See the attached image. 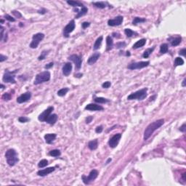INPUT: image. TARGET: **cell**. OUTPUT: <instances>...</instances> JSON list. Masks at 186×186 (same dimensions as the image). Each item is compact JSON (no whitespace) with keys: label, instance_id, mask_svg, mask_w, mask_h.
Returning a JSON list of instances; mask_svg holds the SVG:
<instances>
[{"label":"cell","instance_id":"1","mask_svg":"<svg viewBox=\"0 0 186 186\" xmlns=\"http://www.w3.org/2000/svg\"><path fill=\"white\" fill-rule=\"evenodd\" d=\"M164 123V119H159L150 123L144 131V136H143V139L144 140H147L151 135L156 130H158L160 128Z\"/></svg>","mask_w":186,"mask_h":186},{"label":"cell","instance_id":"2","mask_svg":"<svg viewBox=\"0 0 186 186\" xmlns=\"http://www.w3.org/2000/svg\"><path fill=\"white\" fill-rule=\"evenodd\" d=\"M5 158L7 160V163L9 166L13 167L19 161L18 153L15 149L10 148L7 150L5 153Z\"/></svg>","mask_w":186,"mask_h":186},{"label":"cell","instance_id":"3","mask_svg":"<svg viewBox=\"0 0 186 186\" xmlns=\"http://www.w3.org/2000/svg\"><path fill=\"white\" fill-rule=\"evenodd\" d=\"M147 91L148 88L145 87L143 89H141L140 90H137L135 93L130 94L127 97L128 100H143L147 97Z\"/></svg>","mask_w":186,"mask_h":186},{"label":"cell","instance_id":"4","mask_svg":"<svg viewBox=\"0 0 186 186\" xmlns=\"http://www.w3.org/2000/svg\"><path fill=\"white\" fill-rule=\"evenodd\" d=\"M50 76H51V74H50V73L48 71H42V72L38 74L36 76L35 80L34 81V84L38 85V84H40L41 83L48 81H50Z\"/></svg>","mask_w":186,"mask_h":186},{"label":"cell","instance_id":"5","mask_svg":"<svg viewBox=\"0 0 186 186\" xmlns=\"http://www.w3.org/2000/svg\"><path fill=\"white\" fill-rule=\"evenodd\" d=\"M18 71V70H15L14 71H10L8 70H6L4 71V74L3 76L2 81L5 83H11V84H15L16 81L15 79V74H16Z\"/></svg>","mask_w":186,"mask_h":186},{"label":"cell","instance_id":"6","mask_svg":"<svg viewBox=\"0 0 186 186\" xmlns=\"http://www.w3.org/2000/svg\"><path fill=\"white\" fill-rule=\"evenodd\" d=\"M44 38V34L42 33H37L32 37V41L29 45L31 49H36L39 46V43Z\"/></svg>","mask_w":186,"mask_h":186},{"label":"cell","instance_id":"7","mask_svg":"<svg viewBox=\"0 0 186 186\" xmlns=\"http://www.w3.org/2000/svg\"><path fill=\"white\" fill-rule=\"evenodd\" d=\"M98 176V171L96 170V169H93L88 176H86V175H82L81 176V179H82V181L83 183L85 184V185H88L90 183V182L92 181H94Z\"/></svg>","mask_w":186,"mask_h":186},{"label":"cell","instance_id":"8","mask_svg":"<svg viewBox=\"0 0 186 186\" xmlns=\"http://www.w3.org/2000/svg\"><path fill=\"white\" fill-rule=\"evenodd\" d=\"M150 65L149 61H140L137 63H132L128 65L127 68L130 70H135V69H141L145 67L148 66Z\"/></svg>","mask_w":186,"mask_h":186},{"label":"cell","instance_id":"9","mask_svg":"<svg viewBox=\"0 0 186 186\" xmlns=\"http://www.w3.org/2000/svg\"><path fill=\"white\" fill-rule=\"evenodd\" d=\"M69 60L72 61L74 63L75 67L76 70H79L81 67V63H82V57L81 55H72L68 57V58Z\"/></svg>","mask_w":186,"mask_h":186},{"label":"cell","instance_id":"10","mask_svg":"<svg viewBox=\"0 0 186 186\" xmlns=\"http://www.w3.org/2000/svg\"><path fill=\"white\" fill-rule=\"evenodd\" d=\"M75 22L74 20H71L68 25H66L65 28H63V36L66 37V38H68L69 37V34L74 31V30L75 29Z\"/></svg>","mask_w":186,"mask_h":186},{"label":"cell","instance_id":"11","mask_svg":"<svg viewBox=\"0 0 186 186\" xmlns=\"http://www.w3.org/2000/svg\"><path fill=\"white\" fill-rule=\"evenodd\" d=\"M121 138V134L118 133L115 135H113L111 138H110L109 141H108V145L109 146L112 148H114L118 146L120 140Z\"/></svg>","mask_w":186,"mask_h":186},{"label":"cell","instance_id":"12","mask_svg":"<svg viewBox=\"0 0 186 186\" xmlns=\"http://www.w3.org/2000/svg\"><path fill=\"white\" fill-rule=\"evenodd\" d=\"M54 110L53 106H50L48 108H47L45 111H44L38 117V119L40 121H46L47 119L50 116V115L51 114L52 111Z\"/></svg>","mask_w":186,"mask_h":186},{"label":"cell","instance_id":"13","mask_svg":"<svg viewBox=\"0 0 186 186\" xmlns=\"http://www.w3.org/2000/svg\"><path fill=\"white\" fill-rule=\"evenodd\" d=\"M123 20H124L123 16L119 15L117 17H116L114 19H110V20H108V25L109 26H119V25H121L122 23Z\"/></svg>","mask_w":186,"mask_h":186},{"label":"cell","instance_id":"14","mask_svg":"<svg viewBox=\"0 0 186 186\" xmlns=\"http://www.w3.org/2000/svg\"><path fill=\"white\" fill-rule=\"evenodd\" d=\"M31 93L30 92H27L24 94H22L17 98V103H26L31 99Z\"/></svg>","mask_w":186,"mask_h":186},{"label":"cell","instance_id":"15","mask_svg":"<svg viewBox=\"0 0 186 186\" xmlns=\"http://www.w3.org/2000/svg\"><path fill=\"white\" fill-rule=\"evenodd\" d=\"M55 170V167H47L46 169H41L39 171L37 172V174L39 176H41V177H44L50 173L53 172Z\"/></svg>","mask_w":186,"mask_h":186},{"label":"cell","instance_id":"16","mask_svg":"<svg viewBox=\"0 0 186 186\" xmlns=\"http://www.w3.org/2000/svg\"><path fill=\"white\" fill-rule=\"evenodd\" d=\"M85 110L87 111H103L104 108L103 107H102L100 105L97 104H94V103H90L88 104L87 106L85 107Z\"/></svg>","mask_w":186,"mask_h":186},{"label":"cell","instance_id":"17","mask_svg":"<svg viewBox=\"0 0 186 186\" xmlns=\"http://www.w3.org/2000/svg\"><path fill=\"white\" fill-rule=\"evenodd\" d=\"M72 64L71 63H66L63 67V74L65 76H68L72 71Z\"/></svg>","mask_w":186,"mask_h":186},{"label":"cell","instance_id":"18","mask_svg":"<svg viewBox=\"0 0 186 186\" xmlns=\"http://www.w3.org/2000/svg\"><path fill=\"white\" fill-rule=\"evenodd\" d=\"M100 57V53H94L93 55H91V56L89 57V59H88V60H87V63H88L89 65H93V64H94V63L97 61V60L99 59Z\"/></svg>","mask_w":186,"mask_h":186},{"label":"cell","instance_id":"19","mask_svg":"<svg viewBox=\"0 0 186 186\" xmlns=\"http://www.w3.org/2000/svg\"><path fill=\"white\" fill-rule=\"evenodd\" d=\"M56 137H57L56 134H47L44 135V140L47 144H52L54 140L56 139Z\"/></svg>","mask_w":186,"mask_h":186},{"label":"cell","instance_id":"20","mask_svg":"<svg viewBox=\"0 0 186 186\" xmlns=\"http://www.w3.org/2000/svg\"><path fill=\"white\" fill-rule=\"evenodd\" d=\"M57 118H58V116H57V114H55V113L50 114V116L46 120V122L48 123V124H50V125H54L56 123V121L57 120Z\"/></svg>","mask_w":186,"mask_h":186},{"label":"cell","instance_id":"21","mask_svg":"<svg viewBox=\"0 0 186 186\" xmlns=\"http://www.w3.org/2000/svg\"><path fill=\"white\" fill-rule=\"evenodd\" d=\"M146 39H141L140 40L137 41L135 44H134V45L132 46V48L136 50V49L143 47L146 44Z\"/></svg>","mask_w":186,"mask_h":186},{"label":"cell","instance_id":"22","mask_svg":"<svg viewBox=\"0 0 186 186\" xmlns=\"http://www.w3.org/2000/svg\"><path fill=\"white\" fill-rule=\"evenodd\" d=\"M113 47V41L111 37V36H108L106 37V51H110L112 50Z\"/></svg>","mask_w":186,"mask_h":186},{"label":"cell","instance_id":"23","mask_svg":"<svg viewBox=\"0 0 186 186\" xmlns=\"http://www.w3.org/2000/svg\"><path fill=\"white\" fill-rule=\"evenodd\" d=\"M103 36L99 37L96 39L94 44V46H93V50H98V49L100 47L101 44H102V41H103Z\"/></svg>","mask_w":186,"mask_h":186},{"label":"cell","instance_id":"24","mask_svg":"<svg viewBox=\"0 0 186 186\" xmlns=\"http://www.w3.org/2000/svg\"><path fill=\"white\" fill-rule=\"evenodd\" d=\"M97 147H98V140L97 139L90 141L88 143V148L92 150H96L97 148Z\"/></svg>","mask_w":186,"mask_h":186},{"label":"cell","instance_id":"25","mask_svg":"<svg viewBox=\"0 0 186 186\" xmlns=\"http://www.w3.org/2000/svg\"><path fill=\"white\" fill-rule=\"evenodd\" d=\"M181 41H182V37H177L176 38H173L170 41V43L172 47H176V46H178L181 43Z\"/></svg>","mask_w":186,"mask_h":186},{"label":"cell","instance_id":"26","mask_svg":"<svg viewBox=\"0 0 186 186\" xmlns=\"http://www.w3.org/2000/svg\"><path fill=\"white\" fill-rule=\"evenodd\" d=\"M87 12H88V9H87L86 7H83L81 8V10L78 12V14L75 16V18H76V19L79 18L81 16L85 15L87 13Z\"/></svg>","mask_w":186,"mask_h":186},{"label":"cell","instance_id":"27","mask_svg":"<svg viewBox=\"0 0 186 186\" xmlns=\"http://www.w3.org/2000/svg\"><path fill=\"white\" fill-rule=\"evenodd\" d=\"M67 4L72 7H81V8L84 7V4L79 1H67Z\"/></svg>","mask_w":186,"mask_h":186},{"label":"cell","instance_id":"28","mask_svg":"<svg viewBox=\"0 0 186 186\" xmlns=\"http://www.w3.org/2000/svg\"><path fill=\"white\" fill-rule=\"evenodd\" d=\"M155 48H156V47L154 46V47H153L152 48H148V49H147L146 50H145L143 54V57H144V58H148V57L150 56V55L153 52V50H155Z\"/></svg>","mask_w":186,"mask_h":186},{"label":"cell","instance_id":"29","mask_svg":"<svg viewBox=\"0 0 186 186\" xmlns=\"http://www.w3.org/2000/svg\"><path fill=\"white\" fill-rule=\"evenodd\" d=\"M93 4L97 7V8H100V9H104L106 7V3L105 2H103V1H97V2H93Z\"/></svg>","mask_w":186,"mask_h":186},{"label":"cell","instance_id":"30","mask_svg":"<svg viewBox=\"0 0 186 186\" xmlns=\"http://www.w3.org/2000/svg\"><path fill=\"white\" fill-rule=\"evenodd\" d=\"M146 19L145 18H139V17H136L134 18L132 21V24L134 26H136L137 24L138 23H144L146 22Z\"/></svg>","mask_w":186,"mask_h":186},{"label":"cell","instance_id":"31","mask_svg":"<svg viewBox=\"0 0 186 186\" xmlns=\"http://www.w3.org/2000/svg\"><path fill=\"white\" fill-rule=\"evenodd\" d=\"M94 102L97 103H109L110 100L104 98V97H94Z\"/></svg>","mask_w":186,"mask_h":186},{"label":"cell","instance_id":"32","mask_svg":"<svg viewBox=\"0 0 186 186\" xmlns=\"http://www.w3.org/2000/svg\"><path fill=\"white\" fill-rule=\"evenodd\" d=\"M124 34H126V36L129 38L133 37L134 35H137V34L134 31H133L132 30H131L130 28H126L124 29Z\"/></svg>","mask_w":186,"mask_h":186},{"label":"cell","instance_id":"33","mask_svg":"<svg viewBox=\"0 0 186 186\" xmlns=\"http://www.w3.org/2000/svg\"><path fill=\"white\" fill-rule=\"evenodd\" d=\"M169 50V46L167 44H162L160 46V53L161 54H165L168 52Z\"/></svg>","mask_w":186,"mask_h":186},{"label":"cell","instance_id":"34","mask_svg":"<svg viewBox=\"0 0 186 186\" xmlns=\"http://www.w3.org/2000/svg\"><path fill=\"white\" fill-rule=\"evenodd\" d=\"M174 66H183L184 64V60L183 58L180 57H177L175 58L174 60Z\"/></svg>","mask_w":186,"mask_h":186},{"label":"cell","instance_id":"35","mask_svg":"<svg viewBox=\"0 0 186 186\" xmlns=\"http://www.w3.org/2000/svg\"><path fill=\"white\" fill-rule=\"evenodd\" d=\"M68 91H69V89H68V88L64 87V88H62V89H60V90H58L57 94V95L60 96V97H63V96H65V95L66 94V93H68Z\"/></svg>","mask_w":186,"mask_h":186},{"label":"cell","instance_id":"36","mask_svg":"<svg viewBox=\"0 0 186 186\" xmlns=\"http://www.w3.org/2000/svg\"><path fill=\"white\" fill-rule=\"evenodd\" d=\"M61 154L60 151L57 149H55V150H52L49 152V155L51 156H53V157H57V156H60Z\"/></svg>","mask_w":186,"mask_h":186},{"label":"cell","instance_id":"37","mask_svg":"<svg viewBox=\"0 0 186 186\" xmlns=\"http://www.w3.org/2000/svg\"><path fill=\"white\" fill-rule=\"evenodd\" d=\"M48 161L47 159H42L40 161L38 164V167L39 168H43V167H45L48 165Z\"/></svg>","mask_w":186,"mask_h":186},{"label":"cell","instance_id":"38","mask_svg":"<svg viewBox=\"0 0 186 186\" xmlns=\"http://www.w3.org/2000/svg\"><path fill=\"white\" fill-rule=\"evenodd\" d=\"M50 50H44V51H42L41 54L39 56V57H38V60H44V59H45V57H46V56L48 55V53H49V52H50Z\"/></svg>","mask_w":186,"mask_h":186},{"label":"cell","instance_id":"39","mask_svg":"<svg viewBox=\"0 0 186 186\" xmlns=\"http://www.w3.org/2000/svg\"><path fill=\"white\" fill-rule=\"evenodd\" d=\"M11 97H12L11 94L8 93H4V94L1 96V99H2L3 100H6V101L10 100H11Z\"/></svg>","mask_w":186,"mask_h":186},{"label":"cell","instance_id":"40","mask_svg":"<svg viewBox=\"0 0 186 186\" xmlns=\"http://www.w3.org/2000/svg\"><path fill=\"white\" fill-rule=\"evenodd\" d=\"M116 48L118 49H120V48H123V47H126V43L124 41H121V42H118L116 44Z\"/></svg>","mask_w":186,"mask_h":186},{"label":"cell","instance_id":"41","mask_svg":"<svg viewBox=\"0 0 186 186\" xmlns=\"http://www.w3.org/2000/svg\"><path fill=\"white\" fill-rule=\"evenodd\" d=\"M29 120L30 119L26 117V116H20V117L18 118V121L20 123H26V122H28Z\"/></svg>","mask_w":186,"mask_h":186},{"label":"cell","instance_id":"42","mask_svg":"<svg viewBox=\"0 0 186 186\" xmlns=\"http://www.w3.org/2000/svg\"><path fill=\"white\" fill-rule=\"evenodd\" d=\"M5 19L6 20H7L8 21H10V22H15V19L13 17H12L11 15H5Z\"/></svg>","mask_w":186,"mask_h":186},{"label":"cell","instance_id":"43","mask_svg":"<svg viewBox=\"0 0 186 186\" xmlns=\"http://www.w3.org/2000/svg\"><path fill=\"white\" fill-rule=\"evenodd\" d=\"M111 81H106V82H104V83L102 84V87H103V88L108 89V88H109V87H111Z\"/></svg>","mask_w":186,"mask_h":186},{"label":"cell","instance_id":"44","mask_svg":"<svg viewBox=\"0 0 186 186\" xmlns=\"http://www.w3.org/2000/svg\"><path fill=\"white\" fill-rule=\"evenodd\" d=\"M12 13L14 15H15L16 18H22V15L20 13V12H18V11L13 10V11L12 12Z\"/></svg>","mask_w":186,"mask_h":186},{"label":"cell","instance_id":"45","mask_svg":"<svg viewBox=\"0 0 186 186\" xmlns=\"http://www.w3.org/2000/svg\"><path fill=\"white\" fill-rule=\"evenodd\" d=\"M103 126H99L95 128V132L96 133H101L103 132Z\"/></svg>","mask_w":186,"mask_h":186},{"label":"cell","instance_id":"46","mask_svg":"<svg viewBox=\"0 0 186 186\" xmlns=\"http://www.w3.org/2000/svg\"><path fill=\"white\" fill-rule=\"evenodd\" d=\"M90 26V22H84V23H82V24H81V27H82L83 29L87 28V27H89Z\"/></svg>","mask_w":186,"mask_h":186},{"label":"cell","instance_id":"47","mask_svg":"<svg viewBox=\"0 0 186 186\" xmlns=\"http://www.w3.org/2000/svg\"><path fill=\"white\" fill-rule=\"evenodd\" d=\"M180 132H186V123H184L180 127Z\"/></svg>","mask_w":186,"mask_h":186},{"label":"cell","instance_id":"48","mask_svg":"<svg viewBox=\"0 0 186 186\" xmlns=\"http://www.w3.org/2000/svg\"><path fill=\"white\" fill-rule=\"evenodd\" d=\"M4 28L1 26V35H0V41L3 40V37H4Z\"/></svg>","mask_w":186,"mask_h":186},{"label":"cell","instance_id":"49","mask_svg":"<svg viewBox=\"0 0 186 186\" xmlns=\"http://www.w3.org/2000/svg\"><path fill=\"white\" fill-rule=\"evenodd\" d=\"M186 48H183V49H182V50H180V52H179V55H183V56H186Z\"/></svg>","mask_w":186,"mask_h":186},{"label":"cell","instance_id":"50","mask_svg":"<svg viewBox=\"0 0 186 186\" xmlns=\"http://www.w3.org/2000/svg\"><path fill=\"white\" fill-rule=\"evenodd\" d=\"M7 59V56H4V55L1 54V55H0V62H1V63L3 62V61H4V60H6Z\"/></svg>","mask_w":186,"mask_h":186},{"label":"cell","instance_id":"51","mask_svg":"<svg viewBox=\"0 0 186 186\" xmlns=\"http://www.w3.org/2000/svg\"><path fill=\"white\" fill-rule=\"evenodd\" d=\"M93 119V116H87V117L86 118V123H87V124H90V123L92 121V120Z\"/></svg>","mask_w":186,"mask_h":186},{"label":"cell","instance_id":"52","mask_svg":"<svg viewBox=\"0 0 186 186\" xmlns=\"http://www.w3.org/2000/svg\"><path fill=\"white\" fill-rule=\"evenodd\" d=\"M54 66V63H50L49 64H47L45 66H44V68L45 69H50V68H51L52 67Z\"/></svg>","mask_w":186,"mask_h":186},{"label":"cell","instance_id":"53","mask_svg":"<svg viewBox=\"0 0 186 186\" xmlns=\"http://www.w3.org/2000/svg\"><path fill=\"white\" fill-rule=\"evenodd\" d=\"M38 13L41 14H45L47 13V10L45 9H41V10H38Z\"/></svg>","mask_w":186,"mask_h":186},{"label":"cell","instance_id":"54","mask_svg":"<svg viewBox=\"0 0 186 186\" xmlns=\"http://www.w3.org/2000/svg\"><path fill=\"white\" fill-rule=\"evenodd\" d=\"M82 76H83L82 74H74V76L76 77V78H81Z\"/></svg>","mask_w":186,"mask_h":186},{"label":"cell","instance_id":"55","mask_svg":"<svg viewBox=\"0 0 186 186\" xmlns=\"http://www.w3.org/2000/svg\"><path fill=\"white\" fill-rule=\"evenodd\" d=\"M113 37H116V38H119L120 37L119 36H118V35H120L119 34H118V33H113Z\"/></svg>","mask_w":186,"mask_h":186},{"label":"cell","instance_id":"56","mask_svg":"<svg viewBox=\"0 0 186 186\" xmlns=\"http://www.w3.org/2000/svg\"><path fill=\"white\" fill-rule=\"evenodd\" d=\"M186 79H184L183 81V83H182V86H183V87H186Z\"/></svg>","mask_w":186,"mask_h":186},{"label":"cell","instance_id":"57","mask_svg":"<svg viewBox=\"0 0 186 186\" xmlns=\"http://www.w3.org/2000/svg\"><path fill=\"white\" fill-rule=\"evenodd\" d=\"M186 173H183V174H182V177H183V180H186Z\"/></svg>","mask_w":186,"mask_h":186},{"label":"cell","instance_id":"58","mask_svg":"<svg viewBox=\"0 0 186 186\" xmlns=\"http://www.w3.org/2000/svg\"><path fill=\"white\" fill-rule=\"evenodd\" d=\"M155 97H156V95H154V96H153V97H150V101H151V100H154L153 98H155Z\"/></svg>","mask_w":186,"mask_h":186},{"label":"cell","instance_id":"59","mask_svg":"<svg viewBox=\"0 0 186 186\" xmlns=\"http://www.w3.org/2000/svg\"><path fill=\"white\" fill-rule=\"evenodd\" d=\"M110 161H111V159H108V161H106V164H109V162H110Z\"/></svg>","mask_w":186,"mask_h":186},{"label":"cell","instance_id":"60","mask_svg":"<svg viewBox=\"0 0 186 186\" xmlns=\"http://www.w3.org/2000/svg\"><path fill=\"white\" fill-rule=\"evenodd\" d=\"M4 87H4V86L3 84H1V90H3V89H4Z\"/></svg>","mask_w":186,"mask_h":186},{"label":"cell","instance_id":"61","mask_svg":"<svg viewBox=\"0 0 186 186\" xmlns=\"http://www.w3.org/2000/svg\"><path fill=\"white\" fill-rule=\"evenodd\" d=\"M4 23V20H2V19H1V23L2 24Z\"/></svg>","mask_w":186,"mask_h":186}]
</instances>
